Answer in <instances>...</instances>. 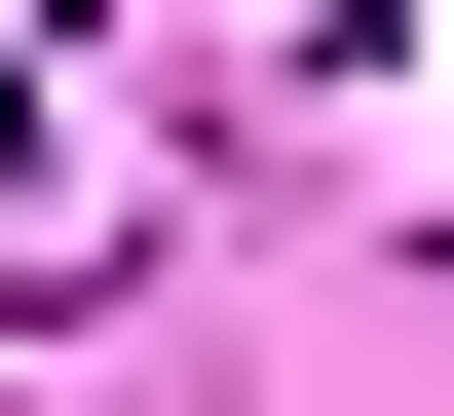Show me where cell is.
<instances>
[{
    "mask_svg": "<svg viewBox=\"0 0 454 416\" xmlns=\"http://www.w3.org/2000/svg\"><path fill=\"white\" fill-rule=\"evenodd\" d=\"M114 190H152V76L76 0H0V265H114Z\"/></svg>",
    "mask_w": 454,
    "mask_h": 416,
    "instance_id": "1",
    "label": "cell"
}]
</instances>
